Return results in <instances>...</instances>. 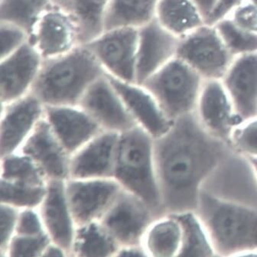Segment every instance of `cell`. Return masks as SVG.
<instances>
[{
	"label": "cell",
	"mask_w": 257,
	"mask_h": 257,
	"mask_svg": "<svg viewBox=\"0 0 257 257\" xmlns=\"http://www.w3.org/2000/svg\"><path fill=\"white\" fill-rule=\"evenodd\" d=\"M159 216L147 202L122 188L98 221L121 248L142 246L147 229Z\"/></svg>",
	"instance_id": "8992f818"
},
{
	"label": "cell",
	"mask_w": 257,
	"mask_h": 257,
	"mask_svg": "<svg viewBox=\"0 0 257 257\" xmlns=\"http://www.w3.org/2000/svg\"><path fill=\"white\" fill-rule=\"evenodd\" d=\"M53 5L72 19L81 45L104 31V18L109 0H52Z\"/></svg>",
	"instance_id": "7402d4cb"
},
{
	"label": "cell",
	"mask_w": 257,
	"mask_h": 257,
	"mask_svg": "<svg viewBox=\"0 0 257 257\" xmlns=\"http://www.w3.org/2000/svg\"><path fill=\"white\" fill-rule=\"evenodd\" d=\"M20 209L0 203V255L4 257L16 233Z\"/></svg>",
	"instance_id": "e575fe53"
},
{
	"label": "cell",
	"mask_w": 257,
	"mask_h": 257,
	"mask_svg": "<svg viewBox=\"0 0 257 257\" xmlns=\"http://www.w3.org/2000/svg\"><path fill=\"white\" fill-rule=\"evenodd\" d=\"M47 185H26L2 180L0 182V203L20 210L38 209L43 201Z\"/></svg>",
	"instance_id": "f546056e"
},
{
	"label": "cell",
	"mask_w": 257,
	"mask_h": 257,
	"mask_svg": "<svg viewBox=\"0 0 257 257\" xmlns=\"http://www.w3.org/2000/svg\"><path fill=\"white\" fill-rule=\"evenodd\" d=\"M50 242V238L47 234L36 236L15 235L4 257H42L45 248Z\"/></svg>",
	"instance_id": "1f68e13d"
},
{
	"label": "cell",
	"mask_w": 257,
	"mask_h": 257,
	"mask_svg": "<svg viewBox=\"0 0 257 257\" xmlns=\"http://www.w3.org/2000/svg\"><path fill=\"white\" fill-rule=\"evenodd\" d=\"M43 61L29 42L0 59L1 105L14 101L31 93Z\"/></svg>",
	"instance_id": "4fadbf2b"
},
{
	"label": "cell",
	"mask_w": 257,
	"mask_h": 257,
	"mask_svg": "<svg viewBox=\"0 0 257 257\" xmlns=\"http://www.w3.org/2000/svg\"><path fill=\"white\" fill-rule=\"evenodd\" d=\"M42 256H69V255L62 247L51 241L45 248Z\"/></svg>",
	"instance_id": "60d3db41"
},
{
	"label": "cell",
	"mask_w": 257,
	"mask_h": 257,
	"mask_svg": "<svg viewBox=\"0 0 257 257\" xmlns=\"http://www.w3.org/2000/svg\"><path fill=\"white\" fill-rule=\"evenodd\" d=\"M236 113L243 119L257 115V52L234 57L221 79Z\"/></svg>",
	"instance_id": "ffe728a7"
},
{
	"label": "cell",
	"mask_w": 257,
	"mask_h": 257,
	"mask_svg": "<svg viewBox=\"0 0 257 257\" xmlns=\"http://www.w3.org/2000/svg\"><path fill=\"white\" fill-rule=\"evenodd\" d=\"M1 179L37 186H45L48 182L38 166L19 152L1 157Z\"/></svg>",
	"instance_id": "f1b7e54d"
},
{
	"label": "cell",
	"mask_w": 257,
	"mask_h": 257,
	"mask_svg": "<svg viewBox=\"0 0 257 257\" xmlns=\"http://www.w3.org/2000/svg\"><path fill=\"white\" fill-rule=\"evenodd\" d=\"M119 247L99 221L77 227L71 256H116Z\"/></svg>",
	"instance_id": "484cf974"
},
{
	"label": "cell",
	"mask_w": 257,
	"mask_h": 257,
	"mask_svg": "<svg viewBox=\"0 0 257 257\" xmlns=\"http://www.w3.org/2000/svg\"><path fill=\"white\" fill-rule=\"evenodd\" d=\"M44 234L47 233L39 210L34 208L20 210L15 235L36 236Z\"/></svg>",
	"instance_id": "d590c367"
},
{
	"label": "cell",
	"mask_w": 257,
	"mask_h": 257,
	"mask_svg": "<svg viewBox=\"0 0 257 257\" xmlns=\"http://www.w3.org/2000/svg\"><path fill=\"white\" fill-rule=\"evenodd\" d=\"M116 256H147L142 246H125L119 248Z\"/></svg>",
	"instance_id": "ab89813d"
},
{
	"label": "cell",
	"mask_w": 257,
	"mask_h": 257,
	"mask_svg": "<svg viewBox=\"0 0 257 257\" xmlns=\"http://www.w3.org/2000/svg\"><path fill=\"white\" fill-rule=\"evenodd\" d=\"M201 220L215 252L222 255H257V212L204 193L199 197Z\"/></svg>",
	"instance_id": "3957f363"
},
{
	"label": "cell",
	"mask_w": 257,
	"mask_h": 257,
	"mask_svg": "<svg viewBox=\"0 0 257 257\" xmlns=\"http://www.w3.org/2000/svg\"><path fill=\"white\" fill-rule=\"evenodd\" d=\"M154 140L140 126L119 134L113 179L163 215L155 164Z\"/></svg>",
	"instance_id": "277c9868"
},
{
	"label": "cell",
	"mask_w": 257,
	"mask_h": 257,
	"mask_svg": "<svg viewBox=\"0 0 257 257\" xmlns=\"http://www.w3.org/2000/svg\"><path fill=\"white\" fill-rule=\"evenodd\" d=\"M45 118L70 156L103 131L79 106H45Z\"/></svg>",
	"instance_id": "d6986e66"
},
{
	"label": "cell",
	"mask_w": 257,
	"mask_h": 257,
	"mask_svg": "<svg viewBox=\"0 0 257 257\" xmlns=\"http://www.w3.org/2000/svg\"><path fill=\"white\" fill-rule=\"evenodd\" d=\"M38 210L51 241L71 256L77 225L67 201L65 181H48L45 197Z\"/></svg>",
	"instance_id": "ac0fdd59"
},
{
	"label": "cell",
	"mask_w": 257,
	"mask_h": 257,
	"mask_svg": "<svg viewBox=\"0 0 257 257\" xmlns=\"http://www.w3.org/2000/svg\"><path fill=\"white\" fill-rule=\"evenodd\" d=\"M196 109L204 128L217 138L231 135L243 120L220 79L204 80Z\"/></svg>",
	"instance_id": "e0dca14e"
},
{
	"label": "cell",
	"mask_w": 257,
	"mask_h": 257,
	"mask_svg": "<svg viewBox=\"0 0 257 257\" xmlns=\"http://www.w3.org/2000/svg\"><path fill=\"white\" fill-rule=\"evenodd\" d=\"M119 134L103 131L71 155L69 179H113Z\"/></svg>",
	"instance_id": "2e32d148"
},
{
	"label": "cell",
	"mask_w": 257,
	"mask_h": 257,
	"mask_svg": "<svg viewBox=\"0 0 257 257\" xmlns=\"http://www.w3.org/2000/svg\"><path fill=\"white\" fill-rule=\"evenodd\" d=\"M176 57L199 73L204 80H221L234 58L215 26L207 23L181 38Z\"/></svg>",
	"instance_id": "52a82bcc"
},
{
	"label": "cell",
	"mask_w": 257,
	"mask_h": 257,
	"mask_svg": "<svg viewBox=\"0 0 257 257\" xmlns=\"http://www.w3.org/2000/svg\"><path fill=\"white\" fill-rule=\"evenodd\" d=\"M142 246L147 256L172 257L180 255L182 225L174 214L159 216L143 236Z\"/></svg>",
	"instance_id": "603a6c76"
},
{
	"label": "cell",
	"mask_w": 257,
	"mask_h": 257,
	"mask_svg": "<svg viewBox=\"0 0 257 257\" xmlns=\"http://www.w3.org/2000/svg\"><path fill=\"white\" fill-rule=\"evenodd\" d=\"M159 0H109L104 30L117 28L140 29L156 18Z\"/></svg>",
	"instance_id": "d4e9b609"
},
{
	"label": "cell",
	"mask_w": 257,
	"mask_h": 257,
	"mask_svg": "<svg viewBox=\"0 0 257 257\" xmlns=\"http://www.w3.org/2000/svg\"><path fill=\"white\" fill-rule=\"evenodd\" d=\"M179 220L182 228L184 256H211L215 252L211 238L202 220L191 211L172 214Z\"/></svg>",
	"instance_id": "4316f807"
},
{
	"label": "cell",
	"mask_w": 257,
	"mask_h": 257,
	"mask_svg": "<svg viewBox=\"0 0 257 257\" xmlns=\"http://www.w3.org/2000/svg\"><path fill=\"white\" fill-rule=\"evenodd\" d=\"M18 152L29 157L48 181L69 179L71 156L63 147L45 116Z\"/></svg>",
	"instance_id": "9a60e30c"
},
{
	"label": "cell",
	"mask_w": 257,
	"mask_h": 257,
	"mask_svg": "<svg viewBox=\"0 0 257 257\" xmlns=\"http://www.w3.org/2000/svg\"><path fill=\"white\" fill-rule=\"evenodd\" d=\"M29 42L43 60L61 56L81 45L72 19L54 5L38 20L29 33Z\"/></svg>",
	"instance_id": "7c38bea8"
},
{
	"label": "cell",
	"mask_w": 257,
	"mask_h": 257,
	"mask_svg": "<svg viewBox=\"0 0 257 257\" xmlns=\"http://www.w3.org/2000/svg\"><path fill=\"white\" fill-rule=\"evenodd\" d=\"M45 106L32 93L1 105L0 157L17 153L45 116Z\"/></svg>",
	"instance_id": "8fae6325"
},
{
	"label": "cell",
	"mask_w": 257,
	"mask_h": 257,
	"mask_svg": "<svg viewBox=\"0 0 257 257\" xmlns=\"http://www.w3.org/2000/svg\"><path fill=\"white\" fill-rule=\"evenodd\" d=\"M233 146L249 158H257V118L240 123L231 133Z\"/></svg>",
	"instance_id": "d6a6232c"
},
{
	"label": "cell",
	"mask_w": 257,
	"mask_h": 257,
	"mask_svg": "<svg viewBox=\"0 0 257 257\" xmlns=\"http://www.w3.org/2000/svg\"><path fill=\"white\" fill-rule=\"evenodd\" d=\"M106 75L85 45L44 60L31 93L47 106H78L89 87Z\"/></svg>",
	"instance_id": "7a4b0ae2"
},
{
	"label": "cell",
	"mask_w": 257,
	"mask_h": 257,
	"mask_svg": "<svg viewBox=\"0 0 257 257\" xmlns=\"http://www.w3.org/2000/svg\"><path fill=\"white\" fill-rule=\"evenodd\" d=\"M105 131L121 134L137 126L107 75L96 80L79 103Z\"/></svg>",
	"instance_id": "30bf717a"
},
{
	"label": "cell",
	"mask_w": 257,
	"mask_h": 257,
	"mask_svg": "<svg viewBox=\"0 0 257 257\" xmlns=\"http://www.w3.org/2000/svg\"><path fill=\"white\" fill-rule=\"evenodd\" d=\"M155 19L180 39L206 24L191 0H159Z\"/></svg>",
	"instance_id": "cb8c5ba5"
},
{
	"label": "cell",
	"mask_w": 257,
	"mask_h": 257,
	"mask_svg": "<svg viewBox=\"0 0 257 257\" xmlns=\"http://www.w3.org/2000/svg\"><path fill=\"white\" fill-rule=\"evenodd\" d=\"M138 29L117 28L103 31L84 44L106 75L124 82L136 83Z\"/></svg>",
	"instance_id": "ba28073f"
},
{
	"label": "cell",
	"mask_w": 257,
	"mask_h": 257,
	"mask_svg": "<svg viewBox=\"0 0 257 257\" xmlns=\"http://www.w3.org/2000/svg\"><path fill=\"white\" fill-rule=\"evenodd\" d=\"M250 162L252 163V167H253L257 176V158H250Z\"/></svg>",
	"instance_id": "b9f144b4"
},
{
	"label": "cell",
	"mask_w": 257,
	"mask_h": 257,
	"mask_svg": "<svg viewBox=\"0 0 257 257\" xmlns=\"http://www.w3.org/2000/svg\"><path fill=\"white\" fill-rule=\"evenodd\" d=\"M179 41L156 19L138 29L136 83L143 84L175 58Z\"/></svg>",
	"instance_id": "5bb4252c"
},
{
	"label": "cell",
	"mask_w": 257,
	"mask_h": 257,
	"mask_svg": "<svg viewBox=\"0 0 257 257\" xmlns=\"http://www.w3.org/2000/svg\"><path fill=\"white\" fill-rule=\"evenodd\" d=\"M229 17L241 29L257 34V7L249 0H246L233 9Z\"/></svg>",
	"instance_id": "8d00e7d4"
},
{
	"label": "cell",
	"mask_w": 257,
	"mask_h": 257,
	"mask_svg": "<svg viewBox=\"0 0 257 257\" xmlns=\"http://www.w3.org/2000/svg\"><path fill=\"white\" fill-rule=\"evenodd\" d=\"M218 1L219 0H191V2L195 4V7L202 15L206 23L209 17L215 10Z\"/></svg>",
	"instance_id": "f35d334b"
},
{
	"label": "cell",
	"mask_w": 257,
	"mask_h": 257,
	"mask_svg": "<svg viewBox=\"0 0 257 257\" xmlns=\"http://www.w3.org/2000/svg\"><path fill=\"white\" fill-rule=\"evenodd\" d=\"M121 190L113 179H67L65 194L77 227L98 221Z\"/></svg>",
	"instance_id": "9c48e42d"
},
{
	"label": "cell",
	"mask_w": 257,
	"mask_h": 257,
	"mask_svg": "<svg viewBox=\"0 0 257 257\" xmlns=\"http://www.w3.org/2000/svg\"><path fill=\"white\" fill-rule=\"evenodd\" d=\"M190 114L178 118L154 140L155 164L164 214L191 211L198 206L203 181L223 159L225 148Z\"/></svg>",
	"instance_id": "6da1fadb"
},
{
	"label": "cell",
	"mask_w": 257,
	"mask_h": 257,
	"mask_svg": "<svg viewBox=\"0 0 257 257\" xmlns=\"http://www.w3.org/2000/svg\"><path fill=\"white\" fill-rule=\"evenodd\" d=\"M214 26L233 57L257 52V34L241 29L229 17L222 19Z\"/></svg>",
	"instance_id": "4dcf8cb0"
},
{
	"label": "cell",
	"mask_w": 257,
	"mask_h": 257,
	"mask_svg": "<svg viewBox=\"0 0 257 257\" xmlns=\"http://www.w3.org/2000/svg\"><path fill=\"white\" fill-rule=\"evenodd\" d=\"M204 79L188 64L174 58L141 84L165 114L175 121L196 108Z\"/></svg>",
	"instance_id": "5b68a950"
},
{
	"label": "cell",
	"mask_w": 257,
	"mask_h": 257,
	"mask_svg": "<svg viewBox=\"0 0 257 257\" xmlns=\"http://www.w3.org/2000/svg\"><path fill=\"white\" fill-rule=\"evenodd\" d=\"M246 0H219L212 14L209 17L207 24L214 25L230 14V12Z\"/></svg>",
	"instance_id": "74e56055"
},
{
	"label": "cell",
	"mask_w": 257,
	"mask_h": 257,
	"mask_svg": "<svg viewBox=\"0 0 257 257\" xmlns=\"http://www.w3.org/2000/svg\"><path fill=\"white\" fill-rule=\"evenodd\" d=\"M249 1L257 7V0H249Z\"/></svg>",
	"instance_id": "7bdbcfd3"
},
{
	"label": "cell",
	"mask_w": 257,
	"mask_h": 257,
	"mask_svg": "<svg viewBox=\"0 0 257 257\" xmlns=\"http://www.w3.org/2000/svg\"><path fill=\"white\" fill-rule=\"evenodd\" d=\"M109 78L138 126L154 139L169 131L174 121L165 114L153 95L143 85Z\"/></svg>",
	"instance_id": "44dd1931"
},
{
	"label": "cell",
	"mask_w": 257,
	"mask_h": 257,
	"mask_svg": "<svg viewBox=\"0 0 257 257\" xmlns=\"http://www.w3.org/2000/svg\"><path fill=\"white\" fill-rule=\"evenodd\" d=\"M1 58L8 56L29 42V33L20 26L0 22Z\"/></svg>",
	"instance_id": "836d02e7"
},
{
	"label": "cell",
	"mask_w": 257,
	"mask_h": 257,
	"mask_svg": "<svg viewBox=\"0 0 257 257\" xmlns=\"http://www.w3.org/2000/svg\"><path fill=\"white\" fill-rule=\"evenodd\" d=\"M52 0H0V22L20 26L30 33Z\"/></svg>",
	"instance_id": "83f0119b"
}]
</instances>
